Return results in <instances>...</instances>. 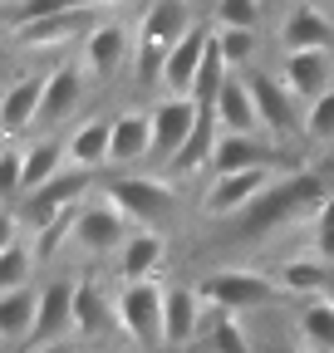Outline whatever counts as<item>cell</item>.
Masks as SVG:
<instances>
[{"mask_svg": "<svg viewBox=\"0 0 334 353\" xmlns=\"http://www.w3.org/2000/svg\"><path fill=\"white\" fill-rule=\"evenodd\" d=\"M20 152H25V196L39 192L45 182H55V176L64 172V162H69V152H64L59 138H35V143L20 148Z\"/></svg>", "mask_w": 334, "mask_h": 353, "instance_id": "obj_28", "label": "cell"}, {"mask_svg": "<svg viewBox=\"0 0 334 353\" xmlns=\"http://www.w3.org/2000/svg\"><path fill=\"white\" fill-rule=\"evenodd\" d=\"M133 162H153V118L143 108H128L113 118L108 167H133Z\"/></svg>", "mask_w": 334, "mask_h": 353, "instance_id": "obj_18", "label": "cell"}, {"mask_svg": "<svg viewBox=\"0 0 334 353\" xmlns=\"http://www.w3.org/2000/svg\"><path fill=\"white\" fill-rule=\"evenodd\" d=\"M324 299H329V304H334V280H329V290H324Z\"/></svg>", "mask_w": 334, "mask_h": 353, "instance_id": "obj_42", "label": "cell"}, {"mask_svg": "<svg viewBox=\"0 0 334 353\" xmlns=\"http://www.w3.org/2000/svg\"><path fill=\"white\" fill-rule=\"evenodd\" d=\"M6 6H25V0H6Z\"/></svg>", "mask_w": 334, "mask_h": 353, "instance_id": "obj_44", "label": "cell"}, {"mask_svg": "<svg viewBox=\"0 0 334 353\" xmlns=\"http://www.w3.org/2000/svg\"><path fill=\"white\" fill-rule=\"evenodd\" d=\"M300 339L315 353H334V304L329 299H310L300 309Z\"/></svg>", "mask_w": 334, "mask_h": 353, "instance_id": "obj_32", "label": "cell"}, {"mask_svg": "<svg viewBox=\"0 0 334 353\" xmlns=\"http://www.w3.org/2000/svg\"><path fill=\"white\" fill-rule=\"evenodd\" d=\"M89 176H94V172L64 167V172L55 176V182H45L39 192L20 196V206H15L20 226H25V231H45V226H55V221L74 216V211L84 206V192H89Z\"/></svg>", "mask_w": 334, "mask_h": 353, "instance_id": "obj_4", "label": "cell"}, {"mask_svg": "<svg viewBox=\"0 0 334 353\" xmlns=\"http://www.w3.org/2000/svg\"><path fill=\"white\" fill-rule=\"evenodd\" d=\"M0 6H6V0H0Z\"/></svg>", "mask_w": 334, "mask_h": 353, "instance_id": "obj_46", "label": "cell"}, {"mask_svg": "<svg viewBox=\"0 0 334 353\" xmlns=\"http://www.w3.org/2000/svg\"><path fill=\"white\" fill-rule=\"evenodd\" d=\"M0 152H6V143H0Z\"/></svg>", "mask_w": 334, "mask_h": 353, "instance_id": "obj_45", "label": "cell"}, {"mask_svg": "<svg viewBox=\"0 0 334 353\" xmlns=\"http://www.w3.org/2000/svg\"><path fill=\"white\" fill-rule=\"evenodd\" d=\"M315 255L334 260V192H329V201L315 211Z\"/></svg>", "mask_w": 334, "mask_h": 353, "instance_id": "obj_39", "label": "cell"}, {"mask_svg": "<svg viewBox=\"0 0 334 353\" xmlns=\"http://www.w3.org/2000/svg\"><path fill=\"white\" fill-rule=\"evenodd\" d=\"M280 44L285 54H310V50H334V20L315 6H295L280 20Z\"/></svg>", "mask_w": 334, "mask_h": 353, "instance_id": "obj_17", "label": "cell"}, {"mask_svg": "<svg viewBox=\"0 0 334 353\" xmlns=\"http://www.w3.org/2000/svg\"><path fill=\"white\" fill-rule=\"evenodd\" d=\"M148 118H153V162H167L173 167V157L187 148V138L197 132V123H202V108L192 103V99H157L153 108H148Z\"/></svg>", "mask_w": 334, "mask_h": 353, "instance_id": "obj_9", "label": "cell"}, {"mask_svg": "<svg viewBox=\"0 0 334 353\" xmlns=\"http://www.w3.org/2000/svg\"><path fill=\"white\" fill-rule=\"evenodd\" d=\"M275 280H280L285 294H315V299H324V290H329L334 275H329V260L310 250V255H290V260L280 265Z\"/></svg>", "mask_w": 334, "mask_h": 353, "instance_id": "obj_24", "label": "cell"}, {"mask_svg": "<svg viewBox=\"0 0 334 353\" xmlns=\"http://www.w3.org/2000/svg\"><path fill=\"white\" fill-rule=\"evenodd\" d=\"M217 113L212 108H202V123H197V132L187 138V148L173 157V172L177 176H192V172H202V167H212V152H217Z\"/></svg>", "mask_w": 334, "mask_h": 353, "instance_id": "obj_29", "label": "cell"}, {"mask_svg": "<svg viewBox=\"0 0 334 353\" xmlns=\"http://www.w3.org/2000/svg\"><path fill=\"white\" fill-rule=\"evenodd\" d=\"M285 290H280V280H271V275H261V270H212L202 280V299L206 304H217V309H226V314H241V309H266V304H275Z\"/></svg>", "mask_w": 334, "mask_h": 353, "instance_id": "obj_6", "label": "cell"}, {"mask_svg": "<svg viewBox=\"0 0 334 353\" xmlns=\"http://www.w3.org/2000/svg\"><path fill=\"white\" fill-rule=\"evenodd\" d=\"M261 0H217V30H261Z\"/></svg>", "mask_w": 334, "mask_h": 353, "instance_id": "obj_36", "label": "cell"}, {"mask_svg": "<svg viewBox=\"0 0 334 353\" xmlns=\"http://www.w3.org/2000/svg\"><path fill=\"white\" fill-rule=\"evenodd\" d=\"M261 6H266V0H261Z\"/></svg>", "mask_w": 334, "mask_h": 353, "instance_id": "obj_47", "label": "cell"}, {"mask_svg": "<svg viewBox=\"0 0 334 353\" xmlns=\"http://www.w3.org/2000/svg\"><path fill=\"white\" fill-rule=\"evenodd\" d=\"M25 196V152L20 148H6L0 152V206Z\"/></svg>", "mask_w": 334, "mask_h": 353, "instance_id": "obj_37", "label": "cell"}, {"mask_svg": "<svg viewBox=\"0 0 334 353\" xmlns=\"http://www.w3.org/2000/svg\"><path fill=\"white\" fill-rule=\"evenodd\" d=\"M241 79H246V88H250V103H256V118H261V132H266V138L285 143L295 128H305V118L295 113L300 103L290 99V88H285V79H280V74L246 69Z\"/></svg>", "mask_w": 334, "mask_h": 353, "instance_id": "obj_8", "label": "cell"}, {"mask_svg": "<svg viewBox=\"0 0 334 353\" xmlns=\"http://www.w3.org/2000/svg\"><path fill=\"white\" fill-rule=\"evenodd\" d=\"M226 79H231V69H226V59H222V50H217V34H212V50H206L202 74H197V83H192V103H197V108H217Z\"/></svg>", "mask_w": 334, "mask_h": 353, "instance_id": "obj_31", "label": "cell"}, {"mask_svg": "<svg viewBox=\"0 0 334 353\" xmlns=\"http://www.w3.org/2000/svg\"><path fill=\"white\" fill-rule=\"evenodd\" d=\"M212 34L217 30H192L182 44H173L167 50V59H162V88L173 99H192V83H197V74H202V59H206V50H212Z\"/></svg>", "mask_w": 334, "mask_h": 353, "instance_id": "obj_14", "label": "cell"}, {"mask_svg": "<svg viewBox=\"0 0 334 353\" xmlns=\"http://www.w3.org/2000/svg\"><path fill=\"white\" fill-rule=\"evenodd\" d=\"M162 299H167V285H157V280H133V285H123L118 299H113V314H118L123 339L138 343L143 353L167 348V334H162Z\"/></svg>", "mask_w": 334, "mask_h": 353, "instance_id": "obj_3", "label": "cell"}, {"mask_svg": "<svg viewBox=\"0 0 334 353\" xmlns=\"http://www.w3.org/2000/svg\"><path fill=\"white\" fill-rule=\"evenodd\" d=\"M329 201V182L320 172H290V176H275V182L250 201L241 216H231V236L236 241H261L271 231H280L285 221H295L305 211H320Z\"/></svg>", "mask_w": 334, "mask_h": 353, "instance_id": "obj_1", "label": "cell"}, {"mask_svg": "<svg viewBox=\"0 0 334 353\" xmlns=\"http://www.w3.org/2000/svg\"><path fill=\"white\" fill-rule=\"evenodd\" d=\"M128 50H133L128 25L123 20H99L89 34H84V44H79V64H84L89 79H113L118 64L128 59Z\"/></svg>", "mask_w": 334, "mask_h": 353, "instance_id": "obj_12", "label": "cell"}, {"mask_svg": "<svg viewBox=\"0 0 334 353\" xmlns=\"http://www.w3.org/2000/svg\"><path fill=\"white\" fill-rule=\"evenodd\" d=\"M30 270H35V245H10V250H0V294H10V290H25L30 285Z\"/></svg>", "mask_w": 334, "mask_h": 353, "instance_id": "obj_34", "label": "cell"}, {"mask_svg": "<svg viewBox=\"0 0 334 353\" xmlns=\"http://www.w3.org/2000/svg\"><path fill=\"white\" fill-rule=\"evenodd\" d=\"M104 196L133 221L138 231H153L157 221H167L177 211V196L167 182H157V176H143V172H128V176H113V182L104 187Z\"/></svg>", "mask_w": 334, "mask_h": 353, "instance_id": "obj_5", "label": "cell"}, {"mask_svg": "<svg viewBox=\"0 0 334 353\" xmlns=\"http://www.w3.org/2000/svg\"><path fill=\"white\" fill-rule=\"evenodd\" d=\"M84 83H89V74H84L79 59H64L45 74V99H39V123H64L79 99H84Z\"/></svg>", "mask_w": 334, "mask_h": 353, "instance_id": "obj_16", "label": "cell"}, {"mask_svg": "<svg viewBox=\"0 0 334 353\" xmlns=\"http://www.w3.org/2000/svg\"><path fill=\"white\" fill-rule=\"evenodd\" d=\"M39 99H45V79H15L6 94H0V132L15 138V132L39 123Z\"/></svg>", "mask_w": 334, "mask_h": 353, "instance_id": "obj_21", "label": "cell"}, {"mask_svg": "<svg viewBox=\"0 0 334 353\" xmlns=\"http://www.w3.org/2000/svg\"><path fill=\"white\" fill-rule=\"evenodd\" d=\"M94 6H123V0H94Z\"/></svg>", "mask_w": 334, "mask_h": 353, "instance_id": "obj_43", "label": "cell"}, {"mask_svg": "<svg viewBox=\"0 0 334 353\" xmlns=\"http://www.w3.org/2000/svg\"><path fill=\"white\" fill-rule=\"evenodd\" d=\"M250 167H275L271 143L256 138V132H222L217 152H212V176H231V172H250Z\"/></svg>", "mask_w": 334, "mask_h": 353, "instance_id": "obj_20", "label": "cell"}, {"mask_svg": "<svg viewBox=\"0 0 334 353\" xmlns=\"http://www.w3.org/2000/svg\"><path fill=\"white\" fill-rule=\"evenodd\" d=\"M206 324V299L202 290H187V285H167V299H162V334H167V348H187Z\"/></svg>", "mask_w": 334, "mask_h": 353, "instance_id": "obj_15", "label": "cell"}, {"mask_svg": "<svg viewBox=\"0 0 334 353\" xmlns=\"http://www.w3.org/2000/svg\"><path fill=\"white\" fill-rule=\"evenodd\" d=\"M74 294H79V280H50L45 290H39V304H35V334H30L35 348L64 343V334H74Z\"/></svg>", "mask_w": 334, "mask_h": 353, "instance_id": "obj_11", "label": "cell"}, {"mask_svg": "<svg viewBox=\"0 0 334 353\" xmlns=\"http://www.w3.org/2000/svg\"><path fill=\"white\" fill-rule=\"evenodd\" d=\"M256 30H217V50L226 59V69H250V59H256Z\"/></svg>", "mask_w": 334, "mask_h": 353, "instance_id": "obj_35", "label": "cell"}, {"mask_svg": "<svg viewBox=\"0 0 334 353\" xmlns=\"http://www.w3.org/2000/svg\"><path fill=\"white\" fill-rule=\"evenodd\" d=\"M35 353H64V348H59V343H50V348H35Z\"/></svg>", "mask_w": 334, "mask_h": 353, "instance_id": "obj_41", "label": "cell"}, {"mask_svg": "<svg viewBox=\"0 0 334 353\" xmlns=\"http://www.w3.org/2000/svg\"><path fill=\"white\" fill-rule=\"evenodd\" d=\"M271 182H275V167H250V172L212 176V187H206L202 211H206V216H217V221H231V216H241L250 201H256Z\"/></svg>", "mask_w": 334, "mask_h": 353, "instance_id": "obj_10", "label": "cell"}, {"mask_svg": "<svg viewBox=\"0 0 334 353\" xmlns=\"http://www.w3.org/2000/svg\"><path fill=\"white\" fill-rule=\"evenodd\" d=\"M167 255V241L157 231H133V241L118 250V270H123V285H133V280H153L157 275V265Z\"/></svg>", "mask_w": 334, "mask_h": 353, "instance_id": "obj_25", "label": "cell"}, {"mask_svg": "<svg viewBox=\"0 0 334 353\" xmlns=\"http://www.w3.org/2000/svg\"><path fill=\"white\" fill-rule=\"evenodd\" d=\"M74 10H94V0H25L10 6V25H35V20H55V15H74Z\"/></svg>", "mask_w": 334, "mask_h": 353, "instance_id": "obj_33", "label": "cell"}, {"mask_svg": "<svg viewBox=\"0 0 334 353\" xmlns=\"http://www.w3.org/2000/svg\"><path fill=\"white\" fill-rule=\"evenodd\" d=\"M217 123H222V132H261V118H256V103H250V88H246V79H226V88H222V99H217Z\"/></svg>", "mask_w": 334, "mask_h": 353, "instance_id": "obj_26", "label": "cell"}, {"mask_svg": "<svg viewBox=\"0 0 334 353\" xmlns=\"http://www.w3.org/2000/svg\"><path fill=\"white\" fill-rule=\"evenodd\" d=\"M20 231H25V226H20V216L0 206V250H10V245H20V241H25Z\"/></svg>", "mask_w": 334, "mask_h": 353, "instance_id": "obj_40", "label": "cell"}, {"mask_svg": "<svg viewBox=\"0 0 334 353\" xmlns=\"http://www.w3.org/2000/svg\"><path fill=\"white\" fill-rule=\"evenodd\" d=\"M305 138L310 143H334V88L305 108Z\"/></svg>", "mask_w": 334, "mask_h": 353, "instance_id": "obj_38", "label": "cell"}, {"mask_svg": "<svg viewBox=\"0 0 334 353\" xmlns=\"http://www.w3.org/2000/svg\"><path fill=\"white\" fill-rule=\"evenodd\" d=\"M35 304H39V290H10L0 294V343H30L35 334Z\"/></svg>", "mask_w": 334, "mask_h": 353, "instance_id": "obj_27", "label": "cell"}, {"mask_svg": "<svg viewBox=\"0 0 334 353\" xmlns=\"http://www.w3.org/2000/svg\"><path fill=\"white\" fill-rule=\"evenodd\" d=\"M94 25H99L94 10H74V15H55V20L20 25V30H15V44H25V50H59V44H69V39L84 44V34H89Z\"/></svg>", "mask_w": 334, "mask_h": 353, "instance_id": "obj_19", "label": "cell"}, {"mask_svg": "<svg viewBox=\"0 0 334 353\" xmlns=\"http://www.w3.org/2000/svg\"><path fill=\"white\" fill-rule=\"evenodd\" d=\"M202 334H206L202 353H256V348H250V334L236 324V314H226V309H217V304H206Z\"/></svg>", "mask_w": 334, "mask_h": 353, "instance_id": "obj_30", "label": "cell"}, {"mask_svg": "<svg viewBox=\"0 0 334 353\" xmlns=\"http://www.w3.org/2000/svg\"><path fill=\"white\" fill-rule=\"evenodd\" d=\"M133 221L123 216L108 196H99V201H84L79 211H74V241H79V250L84 255H118L123 245L133 241Z\"/></svg>", "mask_w": 334, "mask_h": 353, "instance_id": "obj_7", "label": "cell"}, {"mask_svg": "<svg viewBox=\"0 0 334 353\" xmlns=\"http://www.w3.org/2000/svg\"><path fill=\"white\" fill-rule=\"evenodd\" d=\"M113 324H118V314H113V299L104 294V285L99 280H79V294H74V334L99 339Z\"/></svg>", "mask_w": 334, "mask_h": 353, "instance_id": "obj_23", "label": "cell"}, {"mask_svg": "<svg viewBox=\"0 0 334 353\" xmlns=\"http://www.w3.org/2000/svg\"><path fill=\"white\" fill-rule=\"evenodd\" d=\"M108 148H113V118H89V123H79L74 138L64 143L69 167H79V172L108 167Z\"/></svg>", "mask_w": 334, "mask_h": 353, "instance_id": "obj_22", "label": "cell"}, {"mask_svg": "<svg viewBox=\"0 0 334 353\" xmlns=\"http://www.w3.org/2000/svg\"><path fill=\"white\" fill-rule=\"evenodd\" d=\"M197 30L187 0H148V10L133 30V50H138V74L143 83H162V59L173 44H182Z\"/></svg>", "mask_w": 334, "mask_h": 353, "instance_id": "obj_2", "label": "cell"}, {"mask_svg": "<svg viewBox=\"0 0 334 353\" xmlns=\"http://www.w3.org/2000/svg\"><path fill=\"white\" fill-rule=\"evenodd\" d=\"M280 79L290 88L295 103H315L334 88V54L329 50H310V54H285L280 64Z\"/></svg>", "mask_w": 334, "mask_h": 353, "instance_id": "obj_13", "label": "cell"}]
</instances>
